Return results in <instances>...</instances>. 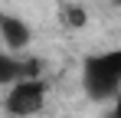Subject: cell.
<instances>
[{"label": "cell", "instance_id": "obj_1", "mask_svg": "<svg viewBox=\"0 0 121 118\" xmlns=\"http://www.w3.org/2000/svg\"><path fill=\"white\" fill-rule=\"evenodd\" d=\"M82 89L92 102H111L121 95V46L82 62Z\"/></svg>", "mask_w": 121, "mask_h": 118}, {"label": "cell", "instance_id": "obj_2", "mask_svg": "<svg viewBox=\"0 0 121 118\" xmlns=\"http://www.w3.org/2000/svg\"><path fill=\"white\" fill-rule=\"evenodd\" d=\"M43 102H46V82L36 79V76H30V79L13 82V89L3 98V108L10 115H17V118H26V115H36L43 108Z\"/></svg>", "mask_w": 121, "mask_h": 118}, {"label": "cell", "instance_id": "obj_3", "mask_svg": "<svg viewBox=\"0 0 121 118\" xmlns=\"http://www.w3.org/2000/svg\"><path fill=\"white\" fill-rule=\"evenodd\" d=\"M0 36H3V43H7L10 49H23V46L30 43V26H26L20 17L0 13Z\"/></svg>", "mask_w": 121, "mask_h": 118}, {"label": "cell", "instance_id": "obj_4", "mask_svg": "<svg viewBox=\"0 0 121 118\" xmlns=\"http://www.w3.org/2000/svg\"><path fill=\"white\" fill-rule=\"evenodd\" d=\"M20 79H30V72L23 69V62H17L7 53H0V85H13Z\"/></svg>", "mask_w": 121, "mask_h": 118}, {"label": "cell", "instance_id": "obj_5", "mask_svg": "<svg viewBox=\"0 0 121 118\" xmlns=\"http://www.w3.org/2000/svg\"><path fill=\"white\" fill-rule=\"evenodd\" d=\"M62 17H65L69 26H82V23H85V10H82L79 3H65V7H62Z\"/></svg>", "mask_w": 121, "mask_h": 118}, {"label": "cell", "instance_id": "obj_6", "mask_svg": "<svg viewBox=\"0 0 121 118\" xmlns=\"http://www.w3.org/2000/svg\"><path fill=\"white\" fill-rule=\"evenodd\" d=\"M115 118H121V95L115 98Z\"/></svg>", "mask_w": 121, "mask_h": 118}, {"label": "cell", "instance_id": "obj_7", "mask_svg": "<svg viewBox=\"0 0 121 118\" xmlns=\"http://www.w3.org/2000/svg\"><path fill=\"white\" fill-rule=\"evenodd\" d=\"M118 3H121V0H118Z\"/></svg>", "mask_w": 121, "mask_h": 118}]
</instances>
